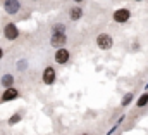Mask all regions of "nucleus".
Here are the masks:
<instances>
[{
    "mask_svg": "<svg viewBox=\"0 0 148 135\" xmlns=\"http://www.w3.org/2000/svg\"><path fill=\"white\" fill-rule=\"evenodd\" d=\"M112 17H114V21L115 23H127L129 21V17H131V12H129V9H126V7H122V9H115L114 10V14H112Z\"/></svg>",
    "mask_w": 148,
    "mask_h": 135,
    "instance_id": "obj_1",
    "label": "nucleus"
},
{
    "mask_svg": "<svg viewBox=\"0 0 148 135\" xmlns=\"http://www.w3.org/2000/svg\"><path fill=\"white\" fill-rule=\"evenodd\" d=\"M97 45L102 50H109V49H112V45H114V40H112V36L109 33H100L97 36Z\"/></svg>",
    "mask_w": 148,
    "mask_h": 135,
    "instance_id": "obj_2",
    "label": "nucleus"
},
{
    "mask_svg": "<svg viewBox=\"0 0 148 135\" xmlns=\"http://www.w3.org/2000/svg\"><path fill=\"white\" fill-rule=\"evenodd\" d=\"M3 36H5L7 40H16V38L19 36V30H17V26H16L14 23L5 24V28H3Z\"/></svg>",
    "mask_w": 148,
    "mask_h": 135,
    "instance_id": "obj_3",
    "label": "nucleus"
},
{
    "mask_svg": "<svg viewBox=\"0 0 148 135\" xmlns=\"http://www.w3.org/2000/svg\"><path fill=\"white\" fill-rule=\"evenodd\" d=\"M3 9L7 14H17L21 9V2L19 0H5L3 2Z\"/></svg>",
    "mask_w": 148,
    "mask_h": 135,
    "instance_id": "obj_4",
    "label": "nucleus"
},
{
    "mask_svg": "<svg viewBox=\"0 0 148 135\" xmlns=\"http://www.w3.org/2000/svg\"><path fill=\"white\" fill-rule=\"evenodd\" d=\"M66 42H67V36H66L64 31H53L52 38H50V43H52L53 47H62Z\"/></svg>",
    "mask_w": 148,
    "mask_h": 135,
    "instance_id": "obj_5",
    "label": "nucleus"
},
{
    "mask_svg": "<svg viewBox=\"0 0 148 135\" xmlns=\"http://www.w3.org/2000/svg\"><path fill=\"white\" fill-rule=\"evenodd\" d=\"M69 57H71V54H69V50L64 49V47H59V50L55 52V63H57V64H66V63L69 61Z\"/></svg>",
    "mask_w": 148,
    "mask_h": 135,
    "instance_id": "obj_6",
    "label": "nucleus"
},
{
    "mask_svg": "<svg viewBox=\"0 0 148 135\" xmlns=\"http://www.w3.org/2000/svg\"><path fill=\"white\" fill-rule=\"evenodd\" d=\"M53 81H55V69L52 66L45 68V71H43V83L45 85H53Z\"/></svg>",
    "mask_w": 148,
    "mask_h": 135,
    "instance_id": "obj_7",
    "label": "nucleus"
},
{
    "mask_svg": "<svg viewBox=\"0 0 148 135\" xmlns=\"http://www.w3.org/2000/svg\"><path fill=\"white\" fill-rule=\"evenodd\" d=\"M17 97H19V92H17L14 87H7V88H5V92L2 94V101H3V102L14 101V99H17Z\"/></svg>",
    "mask_w": 148,
    "mask_h": 135,
    "instance_id": "obj_8",
    "label": "nucleus"
},
{
    "mask_svg": "<svg viewBox=\"0 0 148 135\" xmlns=\"http://www.w3.org/2000/svg\"><path fill=\"white\" fill-rule=\"evenodd\" d=\"M69 17H71L73 21L81 19V17H83V10H81L79 7H71V10H69Z\"/></svg>",
    "mask_w": 148,
    "mask_h": 135,
    "instance_id": "obj_9",
    "label": "nucleus"
},
{
    "mask_svg": "<svg viewBox=\"0 0 148 135\" xmlns=\"http://www.w3.org/2000/svg\"><path fill=\"white\" fill-rule=\"evenodd\" d=\"M12 83H14V76L12 74H3L2 76V85L7 88V87H12Z\"/></svg>",
    "mask_w": 148,
    "mask_h": 135,
    "instance_id": "obj_10",
    "label": "nucleus"
},
{
    "mask_svg": "<svg viewBox=\"0 0 148 135\" xmlns=\"http://www.w3.org/2000/svg\"><path fill=\"white\" fill-rule=\"evenodd\" d=\"M147 104H148V92H145V94H143V95H141V97L138 99L136 106H138V107H145Z\"/></svg>",
    "mask_w": 148,
    "mask_h": 135,
    "instance_id": "obj_11",
    "label": "nucleus"
},
{
    "mask_svg": "<svg viewBox=\"0 0 148 135\" xmlns=\"http://www.w3.org/2000/svg\"><path fill=\"white\" fill-rule=\"evenodd\" d=\"M19 121H21V114H17V113H16V114H12V116H10L9 125H16V123H19Z\"/></svg>",
    "mask_w": 148,
    "mask_h": 135,
    "instance_id": "obj_12",
    "label": "nucleus"
},
{
    "mask_svg": "<svg viewBox=\"0 0 148 135\" xmlns=\"http://www.w3.org/2000/svg\"><path fill=\"white\" fill-rule=\"evenodd\" d=\"M133 101V94H126L122 99V106H129V102Z\"/></svg>",
    "mask_w": 148,
    "mask_h": 135,
    "instance_id": "obj_13",
    "label": "nucleus"
},
{
    "mask_svg": "<svg viewBox=\"0 0 148 135\" xmlns=\"http://www.w3.org/2000/svg\"><path fill=\"white\" fill-rule=\"evenodd\" d=\"M3 57V50H2V47H0V59Z\"/></svg>",
    "mask_w": 148,
    "mask_h": 135,
    "instance_id": "obj_14",
    "label": "nucleus"
},
{
    "mask_svg": "<svg viewBox=\"0 0 148 135\" xmlns=\"http://www.w3.org/2000/svg\"><path fill=\"white\" fill-rule=\"evenodd\" d=\"M74 2H83V0H74Z\"/></svg>",
    "mask_w": 148,
    "mask_h": 135,
    "instance_id": "obj_15",
    "label": "nucleus"
},
{
    "mask_svg": "<svg viewBox=\"0 0 148 135\" xmlns=\"http://www.w3.org/2000/svg\"><path fill=\"white\" fill-rule=\"evenodd\" d=\"M81 135H88V134H81Z\"/></svg>",
    "mask_w": 148,
    "mask_h": 135,
    "instance_id": "obj_16",
    "label": "nucleus"
},
{
    "mask_svg": "<svg viewBox=\"0 0 148 135\" xmlns=\"http://www.w3.org/2000/svg\"><path fill=\"white\" fill-rule=\"evenodd\" d=\"M136 2H141V0H136Z\"/></svg>",
    "mask_w": 148,
    "mask_h": 135,
    "instance_id": "obj_17",
    "label": "nucleus"
}]
</instances>
